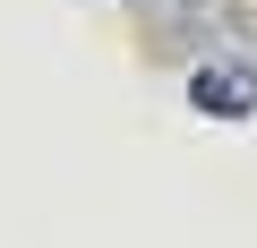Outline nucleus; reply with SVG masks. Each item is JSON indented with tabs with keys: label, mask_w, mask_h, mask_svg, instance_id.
Returning <instances> with one entry per match:
<instances>
[{
	"label": "nucleus",
	"mask_w": 257,
	"mask_h": 248,
	"mask_svg": "<svg viewBox=\"0 0 257 248\" xmlns=\"http://www.w3.org/2000/svg\"><path fill=\"white\" fill-rule=\"evenodd\" d=\"M189 111H206V120H257V60H197L189 69Z\"/></svg>",
	"instance_id": "nucleus-1"
}]
</instances>
